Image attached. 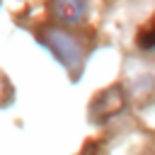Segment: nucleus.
<instances>
[{
	"instance_id": "f257e3e1",
	"label": "nucleus",
	"mask_w": 155,
	"mask_h": 155,
	"mask_svg": "<svg viewBox=\"0 0 155 155\" xmlns=\"http://www.w3.org/2000/svg\"><path fill=\"white\" fill-rule=\"evenodd\" d=\"M44 41H46V46L53 51V56H56L68 70H73V73L80 70V65H82V46L78 44L75 36H70V34L63 31V29L51 27V29L46 31Z\"/></svg>"
},
{
	"instance_id": "f03ea898",
	"label": "nucleus",
	"mask_w": 155,
	"mask_h": 155,
	"mask_svg": "<svg viewBox=\"0 0 155 155\" xmlns=\"http://www.w3.org/2000/svg\"><path fill=\"white\" fill-rule=\"evenodd\" d=\"M85 12H87V5H82V2H70V0H65V2H56V5H53V15H56L61 22H78Z\"/></svg>"
},
{
	"instance_id": "7ed1b4c3",
	"label": "nucleus",
	"mask_w": 155,
	"mask_h": 155,
	"mask_svg": "<svg viewBox=\"0 0 155 155\" xmlns=\"http://www.w3.org/2000/svg\"><path fill=\"white\" fill-rule=\"evenodd\" d=\"M138 44H140L143 48H155V22L140 34V41H138Z\"/></svg>"
}]
</instances>
